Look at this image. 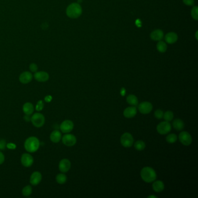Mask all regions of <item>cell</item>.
<instances>
[{"label": "cell", "instance_id": "obj_13", "mask_svg": "<svg viewBox=\"0 0 198 198\" xmlns=\"http://www.w3.org/2000/svg\"><path fill=\"white\" fill-rule=\"evenodd\" d=\"M42 180V175L39 171H34L30 178V182L32 185L36 186L40 184Z\"/></svg>", "mask_w": 198, "mask_h": 198}, {"label": "cell", "instance_id": "obj_18", "mask_svg": "<svg viewBox=\"0 0 198 198\" xmlns=\"http://www.w3.org/2000/svg\"><path fill=\"white\" fill-rule=\"evenodd\" d=\"M178 39V36L174 32H170L167 33L165 36V40L168 44L175 43Z\"/></svg>", "mask_w": 198, "mask_h": 198}, {"label": "cell", "instance_id": "obj_15", "mask_svg": "<svg viewBox=\"0 0 198 198\" xmlns=\"http://www.w3.org/2000/svg\"><path fill=\"white\" fill-rule=\"evenodd\" d=\"M33 79V75L29 71H24L19 76V81L21 83L26 84L31 82Z\"/></svg>", "mask_w": 198, "mask_h": 198}, {"label": "cell", "instance_id": "obj_28", "mask_svg": "<svg viewBox=\"0 0 198 198\" xmlns=\"http://www.w3.org/2000/svg\"><path fill=\"white\" fill-rule=\"evenodd\" d=\"M157 49L160 52H165L167 50L166 44L163 41H159L157 44Z\"/></svg>", "mask_w": 198, "mask_h": 198}, {"label": "cell", "instance_id": "obj_25", "mask_svg": "<svg viewBox=\"0 0 198 198\" xmlns=\"http://www.w3.org/2000/svg\"><path fill=\"white\" fill-rule=\"evenodd\" d=\"M146 145L143 141H137L135 143L134 148L137 151H141L143 150L145 148Z\"/></svg>", "mask_w": 198, "mask_h": 198}, {"label": "cell", "instance_id": "obj_9", "mask_svg": "<svg viewBox=\"0 0 198 198\" xmlns=\"http://www.w3.org/2000/svg\"><path fill=\"white\" fill-rule=\"evenodd\" d=\"M74 128V124L73 121L70 120H66L64 121L61 126L60 129L64 133H69L73 130Z\"/></svg>", "mask_w": 198, "mask_h": 198}, {"label": "cell", "instance_id": "obj_31", "mask_svg": "<svg viewBox=\"0 0 198 198\" xmlns=\"http://www.w3.org/2000/svg\"><path fill=\"white\" fill-rule=\"evenodd\" d=\"M163 114H164V113L163 111L160 109H158L155 112L154 115L156 119H161L163 117Z\"/></svg>", "mask_w": 198, "mask_h": 198}, {"label": "cell", "instance_id": "obj_8", "mask_svg": "<svg viewBox=\"0 0 198 198\" xmlns=\"http://www.w3.org/2000/svg\"><path fill=\"white\" fill-rule=\"evenodd\" d=\"M179 140L180 143L185 146H188L192 142V138L190 134L187 131H182L179 134Z\"/></svg>", "mask_w": 198, "mask_h": 198}, {"label": "cell", "instance_id": "obj_40", "mask_svg": "<svg viewBox=\"0 0 198 198\" xmlns=\"http://www.w3.org/2000/svg\"><path fill=\"white\" fill-rule=\"evenodd\" d=\"M120 94H121V95H122V96H124V95H125V94H126V90H125L124 88H121Z\"/></svg>", "mask_w": 198, "mask_h": 198}, {"label": "cell", "instance_id": "obj_42", "mask_svg": "<svg viewBox=\"0 0 198 198\" xmlns=\"http://www.w3.org/2000/svg\"><path fill=\"white\" fill-rule=\"evenodd\" d=\"M197 34H198V32H196V39L198 40V37H197Z\"/></svg>", "mask_w": 198, "mask_h": 198}, {"label": "cell", "instance_id": "obj_32", "mask_svg": "<svg viewBox=\"0 0 198 198\" xmlns=\"http://www.w3.org/2000/svg\"><path fill=\"white\" fill-rule=\"evenodd\" d=\"M43 108H44V103L41 100H40L36 105V109L37 111H41L42 110Z\"/></svg>", "mask_w": 198, "mask_h": 198}, {"label": "cell", "instance_id": "obj_33", "mask_svg": "<svg viewBox=\"0 0 198 198\" xmlns=\"http://www.w3.org/2000/svg\"><path fill=\"white\" fill-rule=\"evenodd\" d=\"M7 146L6 141L4 140H0V150H4Z\"/></svg>", "mask_w": 198, "mask_h": 198}, {"label": "cell", "instance_id": "obj_17", "mask_svg": "<svg viewBox=\"0 0 198 198\" xmlns=\"http://www.w3.org/2000/svg\"><path fill=\"white\" fill-rule=\"evenodd\" d=\"M62 139V134L59 130L53 131L50 135V140L54 143H59Z\"/></svg>", "mask_w": 198, "mask_h": 198}, {"label": "cell", "instance_id": "obj_38", "mask_svg": "<svg viewBox=\"0 0 198 198\" xmlns=\"http://www.w3.org/2000/svg\"><path fill=\"white\" fill-rule=\"evenodd\" d=\"M7 146L8 147V148H10V149H15V145L13 143H9Z\"/></svg>", "mask_w": 198, "mask_h": 198}, {"label": "cell", "instance_id": "obj_14", "mask_svg": "<svg viewBox=\"0 0 198 198\" xmlns=\"http://www.w3.org/2000/svg\"><path fill=\"white\" fill-rule=\"evenodd\" d=\"M34 77L39 82H46L49 80V74L46 71H36L34 74Z\"/></svg>", "mask_w": 198, "mask_h": 198}, {"label": "cell", "instance_id": "obj_21", "mask_svg": "<svg viewBox=\"0 0 198 198\" xmlns=\"http://www.w3.org/2000/svg\"><path fill=\"white\" fill-rule=\"evenodd\" d=\"M153 190L156 192H160L164 190L165 184L162 181H156L152 184Z\"/></svg>", "mask_w": 198, "mask_h": 198}, {"label": "cell", "instance_id": "obj_1", "mask_svg": "<svg viewBox=\"0 0 198 198\" xmlns=\"http://www.w3.org/2000/svg\"><path fill=\"white\" fill-rule=\"evenodd\" d=\"M40 141L36 137H29L26 139L24 143L26 151L30 153H34L37 151L40 148Z\"/></svg>", "mask_w": 198, "mask_h": 198}, {"label": "cell", "instance_id": "obj_3", "mask_svg": "<svg viewBox=\"0 0 198 198\" xmlns=\"http://www.w3.org/2000/svg\"><path fill=\"white\" fill-rule=\"evenodd\" d=\"M82 14V8L78 3H72L66 9V14L68 17L76 19Z\"/></svg>", "mask_w": 198, "mask_h": 198}, {"label": "cell", "instance_id": "obj_4", "mask_svg": "<svg viewBox=\"0 0 198 198\" xmlns=\"http://www.w3.org/2000/svg\"><path fill=\"white\" fill-rule=\"evenodd\" d=\"M31 121L34 127L40 128L42 127L45 123V117L40 113H36L31 117Z\"/></svg>", "mask_w": 198, "mask_h": 198}, {"label": "cell", "instance_id": "obj_5", "mask_svg": "<svg viewBox=\"0 0 198 198\" xmlns=\"http://www.w3.org/2000/svg\"><path fill=\"white\" fill-rule=\"evenodd\" d=\"M120 143L125 148H130L133 145L134 138L130 133H125L121 135L120 138Z\"/></svg>", "mask_w": 198, "mask_h": 198}, {"label": "cell", "instance_id": "obj_27", "mask_svg": "<svg viewBox=\"0 0 198 198\" xmlns=\"http://www.w3.org/2000/svg\"><path fill=\"white\" fill-rule=\"evenodd\" d=\"M32 187L30 185H27L22 190V195L24 196H29L32 195Z\"/></svg>", "mask_w": 198, "mask_h": 198}, {"label": "cell", "instance_id": "obj_24", "mask_svg": "<svg viewBox=\"0 0 198 198\" xmlns=\"http://www.w3.org/2000/svg\"><path fill=\"white\" fill-rule=\"evenodd\" d=\"M56 181L59 184H64L67 181V177L63 173L58 174L56 177Z\"/></svg>", "mask_w": 198, "mask_h": 198}, {"label": "cell", "instance_id": "obj_30", "mask_svg": "<svg viewBox=\"0 0 198 198\" xmlns=\"http://www.w3.org/2000/svg\"><path fill=\"white\" fill-rule=\"evenodd\" d=\"M198 7H194L192 8L191 11V15L192 17L196 20H197L198 19Z\"/></svg>", "mask_w": 198, "mask_h": 198}, {"label": "cell", "instance_id": "obj_29", "mask_svg": "<svg viewBox=\"0 0 198 198\" xmlns=\"http://www.w3.org/2000/svg\"><path fill=\"white\" fill-rule=\"evenodd\" d=\"M166 141L169 143H174L177 140V136L175 134H170L166 137Z\"/></svg>", "mask_w": 198, "mask_h": 198}, {"label": "cell", "instance_id": "obj_34", "mask_svg": "<svg viewBox=\"0 0 198 198\" xmlns=\"http://www.w3.org/2000/svg\"><path fill=\"white\" fill-rule=\"evenodd\" d=\"M30 70L32 72H36L38 70V66L36 64H32L30 65Z\"/></svg>", "mask_w": 198, "mask_h": 198}, {"label": "cell", "instance_id": "obj_6", "mask_svg": "<svg viewBox=\"0 0 198 198\" xmlns=\"http://www.w3.org/2000/svg\"><path fill=\"white\" fill-rule=\"evenodd\" d=\"M156 130L160 134H167L171 130V126L168 121H162L157 126Z\"/></svg>", "mask_w": 198, "mask_h": 198}, {"label": "cell", "instance_id": "obj_23", "mask_svg": "<svg viewBox=\"0 0 198 198\" xmlns=\"http://www.w3.org/2000/svg\"><path fill=\"white\" fill-rule=\"evenodd\" d=\"M126 101L127 103L133 106H137L138 105V99L137 97L133 94L128 95L126 98Z\"/></svg>", "mask_w": 198, "mask_h": 198}, {"label": "cell", "instance_id": "obj_20", "mask_svg": "<svg viewBox=\"0 0 198 198\" xmlns=\"http://www.w3.org/2000/svg\"><path fill=\"white\" fill-rule=\"evenodd\" d=\"M34 111V106L30 102H26L23 106V111L24 113L27 115H31Z\"/></svg>", "mask_w": 198, "mask_h": 198}, {"label": "cell", "instance_id": "obj_41", "mask_svg": "<svg viewBox=\"0 0 198 198\" xmlns=\"http://www.w3.org/2000/svg\"><path fill=\"white\" fill-rule=\"evenodd\" d=\"M148 198H157L158 197L157 196H153V195H151V196H149L148 197Z\"/></svg>", "mask_w": 198, "mask_h": 198}, {"label": "cell", "instance_id": "obj_7", "mask_svg": "<svg viewBox=\"0 0 198 198\" xmlns=\"http://www.w3.org/2000/svg\"><path fill=\"white\" fill-rule=\"evenodd\" d=\"M62 141L64 145L67 146H73L77 142L76 137L74 135L71 134H66L64 135L62 138Z\"/></svg>", "mask_w": 198, "mask_h": 198}, {"label": "cell", "instance_id": "obj_19", "mask_svg": "<svg viewBox=\"0 0 198 198\" xmlns=\"http://www.w3.org/2000/svg\"><path fill=\"white\" fill-rule=\"evenodd\" d=\"M163 32L161 30H156L152 32L151 34V38L155 41H160L163 38Z\"/></svg>", "mask_w": 198, "mask_h": 198}, {"label": "cell", "instance_id": "obj_35", "mask_svg": "<svg viewBox=\"0 0 198 198\" xmlns=\"http://www.w3.org/2000/svg\"><path fill=\"white\" fill-rule=\"evenodd\" d=\"M184 3L188 6H192L194 4V0H183Z\"/></svg>", "mask_w": 198, "mask_h": 198}, {"label": "cell", "instance_id": "obj_12", "mask_svg": "<svg viewBox=\"0 0 198 198\" xmlns=\"http://www.w3.org/2000/svg\"><path fill=\"white\" fill-rule=\"evenodd\" d=\"M71 167V163L70 160L68 159H62L59 164V170L63 173H65L69 171Z\"/></svg>", "mask_w": 198, "mask_h": 198}, {"label": "cell", "instance_id": "obj_10", "mask_svg": "<svg viewBox=\"0 0 198 198\" xmlns=\"http://www.w3.org/2000/svg\"><path fill=\"white\" fill-rule=\"evenodd\" d=\"M153 109V106L151 102H143L138 105V111L142 114H148Z\"/></svg>", "mask_w": 198, "mask_h": 198}, {"label": "cell", "instance_id": "obj_37", "mask_svg": "<svg viewBox=\"0 0 198 198\" xmlns=\"http://www.w3.org/2000/svg\"><path fill=\"white\" fill-rule=\"evenodd\" d=\"M24 120H26V121H31V118L30 117V115H25V116H24Z\"/></svg>", "mask_w": 198, "mask_h": 198}, {"label": "cell", "instance_id": "obj_36", "mask_svg": "<svg viewBox=\"0 0 198 198\" xmlns=\"http://www.w3.org/2000/svg\"><path fill=\"white\" fill-rule=\"evenodd\" d=\"M5 161V156L2 152L0 151V165H2Z\"/></svg>", "mask_w": 198, "mask_h": 198}, {"label": "cell", "instance_id": "obj_11", "mask_svg": "<svg viewBox=\"0 0 198 198\" xmlns=\"http://www.w3.org/2000/svg\"><path fill=\"white\" fill-rule=\"evenodd\" d=\"M34 162V159L29 153H24L21 157V163L24 167H29L32 166Z\"/></svg>", "mask_w": 198, "mask_h": 198}, {"label": "cell", "instance_id": "obj_2", "mask_svg": "<svg viewBox=\"0 0 198 198\" xmlns=\"http://www.w3.org/2000/svg\"><path fill=\"white\" fill-rule=\"evenodd\" d=\"M141 177L143 181L150 183L155 181L157 178V175L155 170L152 167H145L141 171Z\"/></svg>", "mask_w": 198, "mask_h": 198}, {"label": "cell", "instance_id": "obj_22", "mask_svg": "<svg viewBox=\"0 0 198 198\" xmlns=\"http://www.w3.org/2000/svg\"><path fill=\"white\" fill-rule=\"evenodd\" d=\"M173 126L176 130L181 131L184 128V123L181 119H175L173 122Z\"/></svg>", "mask_w": 198, "mask_h": 198}, {"label": "cell", "instance_id": "obj_16", "mask_svg": "<svg viewBox=\"0 0 198 198\" xmlns=\"http://www.w3.org/2000/svg\"><path fill=\"white\" fill-rule=\"evenodd\" d=\"M137 110L135 106L128 107L123 112V115L126 118H133L137 115Z\"/></svg>", "mask_w": 198, "mask_h": 198}, {"label": "cell", "instance_id": "obj_26", "mask_svg": "<svg viewBox=\"0 0 198 198\" xmlns=\"http://www.w3.org/2000/svg\"><path fill=\"white\" fill-rule=\"evenodd\" d=\"M163 118L165 120V121L169 122L174 118V113L171 111H167L163 114Z\"/></svg>", "mask_w": 198, "mask_h": 198}, {"label": "cell", "instance_id": "obj_39", "mask_svg": "<svg viewBox=\"0 0 198 198\" xmlns=\"http://www.w3.org/2000/svg\"><path fill=\"white\" fill-rule=\"evenodd\" d=\"M45 99H46V101H47V102H50L51 101V99H52V97L50 96V95H48V96H47L46 97V98H45Z\"/></svg>", "mask_w": 198, "mask_h": 198}]
</instances>
